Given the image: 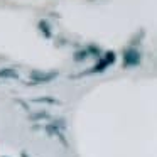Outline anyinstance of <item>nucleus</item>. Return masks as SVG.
Wrapping results in <instances>:
<instances>
[{
    "label": "nucleus",
    "mask_w": 157,
    "mask_h": 157,
    "mask_svg": "<svg viewBox=\"0 0 157 157\" xmlns=\"http://www.w3.org/2000/svg\"><path fill=\"white\" fill-rule=\"evenodd\" d=\"M140 52L137 51L135 48H130V49H125L123 51V66L125 68H133V66H139L140 64Z\"/></svg>",
    "instance_id": "1"
},
{
    "label": "nucleus",
    "mask_w": 157,
    "mask_h": 157,
    "mask_svg": "<svg viewBox=\"0 0 157 157\" xmlns=\"http://www.w3.org/2000/svg\"><path fill=\"white\" fill-rule=\"evenodd\" d=\"M56 76H58V71H48V73H46V71H32V73H31V79H32L31 85L52 81Z\"/></svg>",
    "instance_id": "2"
},
{
    "label": "nucleus",
    "mask_w": 157,
    "mask_h": 157,
    "mask_svg": "<svg viewBox=\"0 0 157 157\" xmlns=\"http://www.w3.org/2000/svg\"><path fill=\"white\" fill-rule=\"evenodd\" d=\"M108 66H110V64L105 61V58H103V59H100V61L96 63L95 66H93V68H90V69H86V71H83V73H79V75H76L75 78H78V76H86V75H93V73H103L106 68H108Z\"/></svg>",
    "instance_id": "3"
},
{
    "label": "nucleus",
    "mask_w": 157,
    "mask_h": 157,
    "mask_svg": "<svg viewBox=\"0 0 157 157\" xmlns=\"http://www.w3.org/2000/svg\"><path fill=\"white\" fill-rule=\"evenodd\" d=\"M0 78H9V79H19V73L14 68H4L0 69Z\"/></svg>",
    "instance_id": "4"
},
{
    "label": "nucleus",
    "mask_w": 157,
    "mask_h": 157,
    "mask_svg": "<svg viewBox=\"0 0 157 157\" xmlns=\"http://www.w3.org/2000/svg\"><path fill=\"white\" fill-rule=\"evenodd\" d=\"M37 25H39V31L44 34V37H48V39L51 37V29H49V24H48V22H46V21H41Z\"/></svg>",
    "instance_id": "5"
},
{
    "label": "nucleus",
    "mask_w": 157,
    "mask_h": 157,
    "mask_svg": "<svg viewBox=\"0 0 157 157\" xmlns=\"http://www.w3.org/2000/svg\"><path fill=\"white\" fill-rule=\"evenodd\" d=\"M88 58V51H86V49H81V51H76L75 52V56H73V59H75V61H85V59Z\"/></svg>",
    "instance_id": "6"
},
{
    "label": "nucleus",
    "mask_w": 157,
    "mask_h": 157,
    "mask_svg": "<svg viewBox=\"0 0 157 157\" xmlns=\"http://www.w3.org/2000/svg\"><path fill=\"white\" fill-rule=\"evenodd\" d=\"M34 101H37V103H49V105H59L58 100L48 98V96H44V98H34Z\"/></svg>",
    "instance_id": "7"
},
{
    "label": "nucleus",
    "mask_w": 157,
    "mask_h": 157,
    "mask_svg": "<svg viewBox=\"0 0 157 157\" xmlns=\"http://www.w3.org/2000/svg\"><path fill=\"white\" fill-rule=\"evenodd\" d=\"M42 118H49V113L48 112H37V113H32L31 120H42Z\"/></svg>",
    "instance_id": "8"
},
{
    "label": "nucleus",
    "mask_w": 157,
    "mask_h": 157,
    "mask_svg": "<svg viewBox=\"0 0 157 157\" xmlns=\"http://www.w3.org/2000/svg\"><path fill=\"white\" fill-rule=\"evenodd\" d=\"M105 61L108 63L110 66H112L113 63H115V52H113V51H108V52H106V56H105Z\"/></svg>",
    "instance_id": "9"
},
{
    "label": "nucleus",
    "mask_w": 157,
    "mask_h": 157,
    "mask_svg": "<svg viewBox=\"0 0 157 157\" xmlns=\"http://www.w3.org/2000/svg\"><path fill=\"white\" fill-rule=\"evenodd\" d=\"M86 51H88V52H95V56H100V54H98V52H100V49L96 48V46H93V44H90Z\"/></svg>",
    "instance_id": "10"
}]
</instances>
